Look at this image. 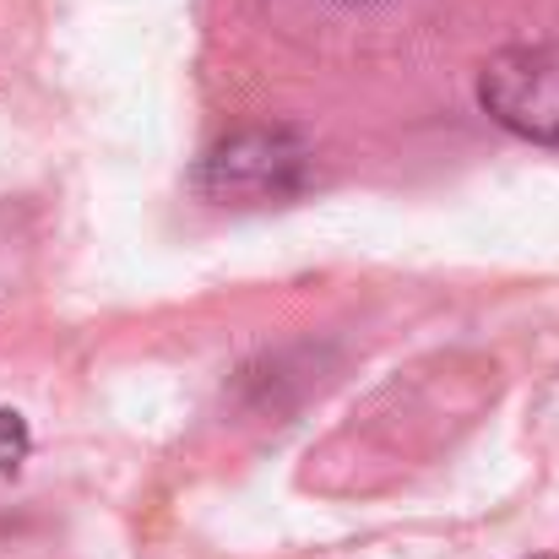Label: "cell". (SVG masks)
<instances>
[{
    "instance_id": "cell-2",
    "label": "cell",
    "mask_w": 559,
    "mask_h": 559,
    "mask_svg": "<svg viewBox=\"0 0 559 559\" xmlns=\"http://www.w3.org/2000/svg\"><path fill=\"white\" fill-rule=\"evenodd\" d=\"M484 115L538 147H559V44H516L478 71Z\"/></svg>"
},
{
    "instance_id": "cell-3",
    "label": "cell",
    "mask_w": 559,
    "mask_h": 559,
    "mask_svg": "<svg viewBox=\"0 0 559 559\" xmlns=\"http://www.w3.org/2000/svg\"><path fill=\"white\" fill-rule=\"evenodd\" d=\"M33 451V435H27V418L16 407H0V473H16Z\"/></svg>"
},
{
    "instance_id": "cell-1",
    "label": "cell",
    "mask_w": 559,
    "mask_h": 559,
    "mask_svg": "<svg viewBox=\"0 0 559 559\" xmlns=\"http://www.w3.org/2000/svg\"><path fill=\"white\" fill-rule=\"evenodd\" d=\"M310 169H316V153L299 131H239L228 142H217L190 186L201 190L206 201L217 206H266V201H288L310 186Z\"/></svg>"
},
{
    "instance_id": "cell-4",
    "label": "cell",
    "mask_w": 559,
    "mask_h": 559,
    "mask_svg": "<svg viewBox=\"0 0 559 559\" xmlns=\"http://www.w3.org/2000/svg\"><path fill=\"white\" fill-rule=\"evenodd\" d=\"M538 559H549V555H538Z\"/></svg>"
}]
</instances>
